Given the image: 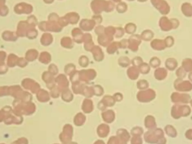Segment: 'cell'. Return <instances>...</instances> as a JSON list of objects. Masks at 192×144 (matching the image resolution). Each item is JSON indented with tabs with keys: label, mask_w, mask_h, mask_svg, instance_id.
Returning <instances> with one entry per match:
<instances>
[{
	"label": "cell",
	"mask_w": 192,
	"mask_h": 144,
	"mask_svg": "<svg viewBox=\"0 0 192 144\" xmlns=\"http://www.w3.org/2000/svg\"><path fill=\"white\" fill-rule=\"evenodd\" d=\"M115 6L111 0H93L90 3V8L94 14H101L103 11L112 12Z\"/></svg>",
	"instance_id": "cell-1"
},
{
	"label": "cell",
	"mask_w": 192,
	"mask_h": 144,
	"mask_svg": "<svg viewBox=\"0 0 192 144\" xmlns=\"http://www.w3.org/2000/svg\"><path fill=\"white\" fill-rule=\"evenodd\" d=\"M14 11L18 15L30 14L33 11V7L31 4L24 2L17 3L14 7Z\"/></svg>",
	"instance_id": "cell-2"
},
{
	"label": "cell",
	"mask_w": 192,
	"mask_h": 144,
	"mask_svg": "<svg viewBox=\"0 0 192 144\" xmlns=\"http://www.w3.org/2000/svg\"><path fill=\"white\" fill-rule=\"evenodd\" d=\"M141 35L138 34H133L129 37L128 39L129 46L128 48L131 51L137 52L138 50L139 46L142 43Z\"/></svg>",
	"instance_id": "cell-3"
},
{
	"label": "cell",
	"mask_w": 192,
	"mask_h": 144,
	"mask_svg": "<svg viewBox=\"0 0 192 144\" xmlns=\"http://www.w3.org/2000/svg\"><path fill=\"white\" fill-rule=\"evenodd\" d=\"M33 27L30 26L26 20L20 21L16 28V33L19 37H26V33L28 30Z\"/></svg>",
	"instance_id": "cell-4"
},
{
	"label": "cell",
	"mask_w": 192,
	"mask_h": 144,
	"mask_svg": "<svg viewBox=\"0 0 192 144\" xmlns=\"http://www.w3.org/2000/svg\"><path fill=\"white\" fill-rule=\"evenodd\" d=\"M151 3L162 14H167L169 11L168 4L163 0H150Z\"/></svg>",
	"instance_id": "cell-5"
},
{
	"label": "cell",
	"mask_w": 192,
	"mask_h": 144,
	"mask_svg": "<svg viewBox=\"0 0 192 144\" xmlns=\"http://www.w3.org/2000/svg\"><path fill=\"white\" fill-rule=\"evenodd\" d=\"M96 23L93 20L89 19H83L79 23V28L84 32H90L92 31L96 27Z\"/></svg>",
	"instance_id": "cell-6"
},
{
	"label": "cell",
	"mask_w": 192,
	"mask_h": 144,
	"mask_svg": "<svg viewBox=\"0 0 192 144\" xmlns=\"http://www.w3.org/2000/svg\"><path fill=\"white\" fill-rule=\"evenodd\" d=\"M84 33L83 31L80 28H74L71 31V35L73 40L77 43H83Z\"/></svg>",
	"instance_id": "cell-7"
},
{
	"label": "cell",
	"mask_w": 192,
	"mask_h": 144,
	"mask_svg": "<svg viewBox=\"0 0 192 144\" xmlns=\"http://www.w3.org/2000/svg\"><path fill=\"white\" fill-rule=\"evenodd\" d=\"M114 40V37L109 36L106 34H102L98 36L97 41L99 45L104 47H107Z\"/></svg>",
	"instance_id": "cell-8"
},
{
	"label": "cell",
	"mask_w": 192,
	"mask_h": 144,
	"mask_svg": "<svg viewBox=\"0 0 192 144\" xmlns=\"http://www.w3.org/2000/svg\"><path fill=\"white\" fill-rule=\"evenodd\" d=\"M1 37L3 40L6 42H15L19 38L16 32L11 31H3L1 35Z\"/></svg>",
	"instance_id": "cell-9"
},
{
	"label": "cell",
	"mask_w": 192,
	"mask_h": 144,
	"mask_svg": "<svg viewBox=\"0 0 192 144\" xmlns=\"http://www.w3.org/2000/svg\"><path fill=\"white\" fill-rule=\"evenodd\" d=\"M63 28L59 25L58 22L47 21L46 23V32H54L58 33L62 31Z\"/></svg>",
	"instance_id": "cell-10"
},
{
	"label": "cell",
	"mask_w": 192,
	"mask_h": 144,
	"mask_svg": "<svg viewBox=\"0 0 192 144\" xmlns=\"http://www.w3.org/2000/svg\"><path fill=\"white\" fill-rule=\"evenodd\" d=\"M53 41H54L53 36L50 33L48 32H45L42 35L40 39V42L41 45L43 46H48L51 45Z\"/></svg>",
	"instance_id": "cell-11"
},
{
	"label": "cell",
	"mask_w": 192,
	"mask_h": 144,
	"mask_svg": "<svg viewBox=\"0 0 192 144\" xmlns=\"http://www.w3.org/2000/svg\"><path fill=\"white\" fill-rule=\"evenodd\" d=\"M67 21L70 24L75 25L79 22L80 20V15L78 13L76 12H70L68 13L65 15Z\"/></svg>",
	"instance_id": "cell-12"
},
{
	"label": "cell",
	"mask_w": 192,
	"mask_h": 144,
	"mask_svg": "<svg viewBox=\"0 0 192 144\" xmlns=\"http://www.w3.org/2000/svg\"><path fill=\"white\" fill-rule=\"evenodd\" d=\"M91 52L92 53L93 58L96 61H101L104 58V53L102 48H101L99 46L95 45L93 49L92 50Z\"/></svg>",
	"instance_id": "cell-13"
},
{
	"label": "cell",
	"mask_w": 192,
	"mask_h": 144,
	"mask_svg": "<svg viewBox=\"0 0 192 144\" xmlns=\"http://www.w3.org/2000/svg\"><path fill=\"white\" fill-rule=\"evenodd\" d=\"M60 44L62 47L67 49H71L74 47V42L70 37L65 36L61 39Z\"/></svg>",
	"instance_id": "cell-14"
},
{
	"label": "cell",
	"mask_w": 192,
	"mask_h": 144,
	"mask_svg": "<svg viewBox=\"0 0 192 144\" xmlns=\"http://www.w3.org/2000/svg\"><path fill=\"white\" fill-rule=\"evenodd\" d=\"M171 24L172 23L171 22V21L168 19L166 17H162L160 19L159 22L160 28L164 31H169L171 29V28H173V27L171 26Z\"/></svg>",
	"instance_id": "cell-15"
},
{
	"label": "cell",
	"mask_w": 192,
	"mask_h": 144,
	"mask_svg": "<svg viewBox=\"0 0 192 144\" xmlns=\"http://www.w3.org/2000/svg\"><path fill=\"white\" fill-rule=\"evenodd\" d=\"M150 46L155 50H162L166 47L164 41L158 39H155L151 42Z\"/></svg>",
	"instance_id": "cell-16"
},
{
	"label": "cell",
	"mask_w": 192,
	"mask_h": 144,
	"mask_svg": "<svg viewBox=\"0 0 192 144\" xmlns=\"http://www.w3.org/2000/svg\"><path fill=\"white\" fill-rule=\"evenodd\" d=\"M39 52L36 49H29L26 53V59L28 61H33L38 58Z\"/></svg>",
	"instance_id": "cell-17"
},
{
	"label": "cell",
	"mask_w": 192,
	"mask_h": 144,
	"mask_svg": "<svg viewBox=\"0 0 192 144\" xmlns=\"http://www.w3.org/2000/svg\"><path fill=\"white\" fill-rule=\"evenodd\" d=\"M141 39L145 41H150L153 39L154 36V32L150 29H146L143 31L141 33Z\"/></svg>",
	"instance_id": "cell-18"
},
{
	"label": "cell",
	"mask_w": 192,
	"mask_h": 144,
	"mask_svg": "<svg viewBox=\"0 0 192 144\" xmlns=\"http://www.w3.org/2000/svg\"><path fill=\"white\" fill-rule=\"evenodd\" d=\"M119 48L120 47H119V45H118V42H112L107 47L106 51L109 54L112 55L115 54Z\"/></svg>",
	"instance_id": "cell-19"
},
{
	"label": "cell",
	"mask_w": 192,
	"mask_h": 144,
	"mask_svg": "<svg viewBox=\"0 0 192 144\" xmlns=\"http://www.w3.org/2000/svg\"><path fill=\"white\" fill-rule=\"evenodd\" d=\"M137 29V26L133 23H128L124 27L125 33L128 35H133L134 34Z\"/></svg>",
	"instance_id": "cell-20"
},
{
	"label": "cell",
	"mask_w": 192,
	"mask_h": 144,
	"mask_svg": "<svg viewBox=\"0 0 192 144\" xmlns=\"http://www.w3.org/2000/svg\"><path fill=\"white\" fill-rule=\"evenodd\" d=\"M39 60L43 63L48 64L51 60V55L48 52H42L39 55Z\"/></svg>",
	"instance_id": "cell-21"
},
{
	"label": "cell",
	"mask_w": 192,
	"mask_h": 144,
	"mask_svg": "<svg viewBox=\"0 0 192 144\" xmlns=\"http://www.w3.org/2000/svg\"><path fill=\"white\" fill-rule=\"evenodd\" d=\"M38 35V32L35 27H31L26 33V37L29 39H35Z\"/></svg>",
	"instance_id": "cell-22"
},
{
	"label": "cell",
	"mask_w": 192,
	"mask_h": 144,
	"mask_svg": "<svg viewBox=\"0 0 192 144\" xmlns=\"http://www.w3.org/2000/svg\"><path fill=\"white\" fill-rule=\"evenodd\" d=\"M116 10L119 14L125 13L128 10V6L125 2H120L116 5Z\"/></svg>",
	"instance_id": "cell-23"
},
{
	"label": "cell",
	"mask_w": 192,
	"mask_h": 144,
	"mask_svg": "<svg viewBox=\"0 0 192 144\" xmlns=\"http://www.w3.org/2000/svg\"><path fill=\"white\" fill-rule=\"evenodd\" d=\"M19 58L14 54H10L7 58V64L10 67H13L17 63Z\"/></svg>",
	"instance_id": "cell-24"
},
{
	"label": "cell",
	"mask_w": 192,
	"mask_h": 144,
	"mask_svg": "<svg viewBox=\"0 0 192 144\" xmlns=\"http://www.w3.org/2000/svg\"><path fill=\"white\" fill-rule=\"evenodd\" d=\"M26 21L27 22V23L29 24L30 26H32L33 27H35L36 26L38 25V20L37 19V17L34 15H29L27 18V19L26 20Z\"/></svg>",
	"instance_id": "cell-25"
},
{
	"label": "cell",
	"mask_w": 192,
	"mask_h": 144,
	"mask_svg": "<svg viewBox=\"0 0 192 144\" xmlns=\"http://www.w3.org/2000/svg\"><path fill=\"white\" fill-rule=\"evenodd\" d=\"M192 6L190 3H186L183 4L182 6V13H184L186 16H190L192 15Z\"/></svg>",
	"instance_id": "cell-26"
},
{
	"label": "cell",
	"mask_w": 192,
	"mask_h": 144,
	"mask_svg": "<svg viewBox=\"0 0 192 144\" xmlns=\"http://www.w3.org/2000/svg\"><path fill=\"white\" fill-rule=\"evenodd\" d=\"M125 30L124 28H122L121 27H116L115 33L114 37L116 39H120L122 37V36L125 34Z\"/></svg>",
	"instance_id": "cell-27"
},
{
	"label": "cell",
	"mask_w": 192,
	"mask_h": 144,
	"mask_svg": "<svg viewBox=\"0 0 192 144\" xmlns=\"http://www.w3.org/2000/svg\"><path fill=\"white\" fill-rule=\"evenodd\" d=\"M115 33V27L111 26H107L105 27V34L109 36L114 37Z\"/></svg>",
	"instance_id": "cell-28"
},
{
	"label": "cell",
	"mask_w": 192,
	"mask_h": 144,
	"mask_svg": "<svg viewBox=\"0 0 192 144\" xmlns=\"http://www.w3.org/2000/svg\"><path fill=\"white\" fill-rule=\"evenodd\" d=\"M118 63L123 67L128 66L130 64V60L126 56H122L118 59Z\"/></svg>",
	"instance_id": "cell-29"
},
{
	"label": "cell",
	"mask_w": 192,
	"mask_h": 144,
	"mask_svg": "<svg viewBox=\"0 0 192 144\" xmlns=\"http://www.w3.org/2000/svg\"><path fill=\"white\" fill-rule=\"evenodd\" d=\"M9 13V9L6 5H0V16H7Z\"/></svg>",
	"instance_id": "cell-30"
},
{
	"label": "cell",
	"mask_w": 192,
	"mask_h": 144,
	"mask_svg": "<svg viewBox=\"0 0 192 144\" xmlns=\"http://www.w3.org/2000/svg\"><path fill=\"white\" fill-rule=\"evenodd\" d=\"M105 27L104 26L101 24L98 25L95 27L94 28V33L96 35L98 36L105 33Z\"/></svg>",
	"instance_id": "cell-31"
},
{
	"label": "cell",
	"mask_w": 192,
	"mask_h": 144,
	"mask_svg": "<svg viewBox=\"0 0 192 144\" xmlns=\"http://www.w3.org/2000/svg\"><path fill=\"white\" fill-rule=\"evenodd\" d=\"M94 46L95 45L93 41L84 43V48L86 51L91 52Z\"/></svg>",
	"instance_id": "cell-32"
},
{
	"label": "cell",
	"mask_w": 192,
	"mask_h": 144,
	"mask_svg": "<svg viewBox=\"0 0 192 144\" xmlns=\"http://www.w3.org/2000/svg\"><path fill=\"white\" fill-rule=\"evenodd\" d=\"M92 19L95 22L96 24L100 25L102 22L103 18L101 14H94L92 17Z\"/></svg>",
	"instance_id": "cell-33"
},
{
	"label": "cell",
	"mask_w": 192,
	"mask_h": 144,
	"mask_svg": "<svg viewBox=\"0 0 192 144\" xmlns=\"http://www.w3.org/2000/svg\"><path fill=\"white\" fill-rule=\"evenodd\" d=\"M58 22L59 24V25L61 26L62 28L65 27H66V26H68L69 24V23L67 21V19L66 18V17L65 16L60 17L59 19L58 20Z\"/></svg>",
	"instance_id": "cell-34"
},
{
	"label": "cell",
	"mask_w": 192,
	"mask_h": 144,
	"mask_svg": "<svg viewBox=\"0 0 192 144\" xmlns=\"http://www.w3.org/2000/svg\"><path fill=\"white\" fill-rule=\"evenodd\" d=\"M79 62L81 66L82 67H86L89 63V59L85 55H82L80 56L79 60Z\"/></svg>",
	"instance_id": "cell-35"
},
{
	"label": "cell",
	"mask_w": 192,
	"mask_h": 144,
	"mask_svg": "<svg viewBox=\"0 0 192 144\" xmlns=\"http://www.w3.org/2000/svg\"><path fill=\"white\" fill-rule=\"evenodd\" d=\"M60 16L57 13H50L48 16V21L51 22H58V20L59 19Z\"/></svg>",
	"instance_id": "cell-36"
},
{
	"label": "cell",
	"mask_w": 192,
	"mask_h": 144,
	"mask_svg": "<svg viewBox=\"0 0 192 144\" xmlns=\"http://www.w3.org/2000/svg\"><path fill=\"white\" fill-rule=\"evenodd\" d=\"M118 45H119L120 48L125 49V48H128V46H129L128 39H122L121 41L118 42Z\"/></svg>",
	"instance_id": "cell-37"
},
{
	"label": "cell",
	"mask_w": 192,
	"mask_h": 144,
	"mask_svg": "<svg viewBox=\"0 0 192 144\" xmlns=\"http://www.w3.org/2000/svg\"><path fill=\"white\" fill-rule=\"evenodd\" d=\"M160 64V61L158 58L157 57H154L152 58L150 61V64L154 67H156L158 66Z\"/></svg>",
	"instance_id": "cell-38"
},
{
	"label": "cell",
	"mask_w": 192,
	"mask_h": 144,
	"mask_svg": "<svg viewBox=\"0 0 192 144\" xmlns=\"http://www.w3.org/2000/svg\"><path fill=\"white\" fill-rule=\"evenodd\" d=\"M93 41V37L91 34L89 33H86L84 34L83 43Z\"/></svg>",
	"instance_id": "cell-39"
},
{
	"label": "cell",
	"mask_w": 192,
	"mask_h": 144,
	"mask_svg": "<svg viewBox=\"0 0 192 144\" xmlns=\"http://www.w3.org/2000/svg\"><path fill=\"white\" fill-rule=\"evenodd\" d=\"M173 41H174V39H173V37H171L170 36L167 37L166 39L164 40V42H165L166 47L171 46L173 45V43H174Z\"/></svg>",
	"instance_id": "cell-40"
},
{
	"label": "cell",
	"mask_w": 192,
	"mask_h": 144,
	"mask_svg": "<svg viewBox=\"0 0 192 144\" xmlns=\"http://www.w3.org/2000/svg\"><path fill=\"white\" fill-rule=\"evenodd\" d=\"M46 23L47 21H42L39 23L38 28L42 32H46Z\"/></svg>",
	"instance_id": "cell-41"
},
{
	"label": "cell",
	"mask_w": 192,
	"mask_h": 144,
	"mask_svg": "<svg viewBox=\"0 0 192 144\" xmlns=\"http://www.w3.org/2000/svg\"><path fill=\"white\" fill-rule=\"evenodd\" d=\"M140 69L142 73H148V72L150 70V67L147 64L143 63V64H141Z\"/></svg>",
	"instance_id": "cell-42"
},
{
	"label": "cell",
	"mask_w": 192,
	"mask_h": 144,
	"mask_svg": "<svg viewBox=\"0 0 192 144\" xmlns=\"http://www.w3.org/2000/svg\"><path fill=\"white\" fill-rule=\"evenodd\" d=\"M161 73H159L158 71H156V73H155V75H156V77L158 78V77H161V76H162V78H163L165 77V76H166L167 72L166 71H165L163 69H161Z\"/></svg>",
	"instance_id": "cell-43"
},
{
	"label": "cell",
	"mask_w": 192,
	"mask_h": 144,
	"mask_svg": "<svg viewBox=\"0 0 192 144\" xmlns=\"http://www.w3.org/2000/svg\"><path fill=\"white\" fill-rule=\"evenodd\" d=\"M142 59L139 57V56H137L135 57L133 60H132V63L134 64V65H138L139 64H141L142 63Z\"/></svg>",
	"instance_id": "cell-44"
},
{
	"label": "cell",
	"mask_w": 192,
	"mask_h": 144,
	"mask_svg": "<svg viewBox=\"0 0 192 144\" xmlns=\"http://www.w3.org/2000/svg\"><path fill=\"white\" fill-rule=\"evenodd\" d=\"M6 58V52L3 51H0V64H3Z\"/></svg>",
	"instance_id": "cell-45"
},
{
	"label": "cell",
	"mask_w": 192,
	"mask_h": 144,
	"mask_svg": "<svg viewBox=\"0 0 192 144\" xmlns=\"http://www.w3.org/2000/svg\"><path fill=\"white\" fill-rule=\"evenodd\" d=\"M17 64H18L19 66L24 67L26 65V64H27V61L24 58H19L17 61Z\"/></svg>",
	"instance_id": "cell-46"
},
{
	"label": "cell",
	"mask_w": 192,
	"mask_h": 144,
	"mask_svg": "<svg viewBox=\"0 0 192 144\" xmlns=\"http://www.w3.org/2000/svg\"><path fill=\"white\" fill-rule=\"evenodd\" d=\"M71 69H75V67H74V65H73V64H69V65H67V66H66V71L67 72V73H69V72H71Z\"/></svg>",
	"instance_id": "cell-47"
},
{
	"label": "cell",
	"mask_w": 192,
	"mask_h": 144,
	"mask_svg": "<svg viewBox=\"0 0 192 144\" xmlns=\"http://www.w3.org/2000/svg\"><path fill=\"white\" fill-rule=\"evenodd\" d=\"M49 69H50V71H51V72H52L54 73H57L56 72H57V68H56V67L54 64L50 65Z\"/></svg>",
	"instance_id": "cell-48"
},
{
	"label": "cell",
	"mask_w": 192,
	"mask_h": 144,
	"mask_svg": "<svg viewBox=\"0 0 192 144\" xmlns=\"http://www.w3.org/2000/svg\"><path fill=\"white\" fill-rule=\"evenodd\" d=\"M43 1L46 4H51L54 2V0H43Z\"/></svg>",
	"instance_id": "cell-49"
},
{
	"label": "cell",
	"mask_w": 192,
	"mask_h": 144,
	"mask_svg": "<svg viewBox=\"0 0 192 144\" xmlns=\"http://www.w3.org/2000/svg\"><path fill=\"white\" fill-rule=\"evenodd\" d=\"M6 0H0V5H5Z\"/></svg>",
	"instance_id": "cell-50"
},
{
	"label": "cell",
	"mask_w": 192,
	"mask_h": 144,
	"mask_svg": "<svg viewBox=\"0 0 192 144\" xmlns=\"http://www.w3.org/2000/svg\"><path fill=\"white\" fill-rule=\"evenodd\" d=\"M112 2H114V3H118L122 1V0H111Z\"/></svg>",
	"instance_id": "cell-51"
},
{
	"label": "cell",
	"mask_w": 192,
	"mask_h": 144,
	"mask_svg": "<svg viewBox=\"0 0 192 144\" xmlns=\"http://www.w3.org/2000/svg\"><path fill=\"white\" fill-rule=\"evenodd\" d=\"M138 2H146V1H147V0H137Z\"/></svg>",
	"instance_id": "cell-52"
},
{
	"label": "cell",
	"mask_w": 192,
	"mask_h": 144,
	"mask_svg": "<svg viewBox=\"0 0 192 144\" xmlns=\"http://www.w3.org/2000/svg\"><path fill=\"white\" fill-rule=\"evenodd\" d=\"M128 1H134L135 0H127Z\"/></svg>",
	"instance_id": "cell-53"
},
{
	"label": "cell",
	"mask_w": 192,
	"mask_h": 144,
	"mask_svg": "<svg viewBox=\"0 0 192 144\" xmlns=\"http://www.w3.org/2000/svg\"><path fill=\"white\" fill-rule=\"evenodd\" d=\"M59 1H61V0H59Z\"/></svg>",
	"instance_id": "cell-54"
}]
</instances>
